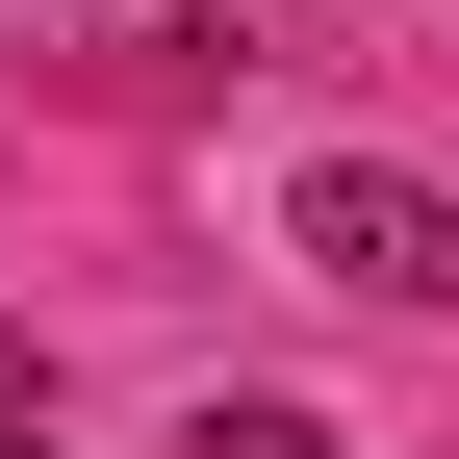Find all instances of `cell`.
<instances>
[{"label": "cell", "instance_id": "6da1fadb", "mask_svg": "<svg viewBox=\"0 0 459 459\" xmlns=\"http://www.w3.org/2000/svg\"><path fill=\"white\" fill-rule=\"evenodd\" d=\"M281 255L358 281V307H459V204L409 179V153H307V179H281Z\"/></svg>", "mask_w": 459, "mask_h": 459}, {"label": "cell", "instance_id": "7a4b0ae2", "mask_svg": "<svg viewBox=\"0 0 459 459\" xmlns=\"http://www.w3.org/2000/svg\"><path fill=\"white\" fill-rule=\"evenodd\" d=\"M204 459H358V434H332V409H281V383H230V409H204Z\"/></svg>", "mask_w": 459, "mask_h": 459}, {"label": "cell", "instance_id": "3957f363", "mask_svg": "<svg viewBox=\"0 0 459 459\" xmlns=\"http://www.w3.org/2000/svg\"><path fill=\"white\" fill-rule=\"evenodd\" d=\"M0 459H51V358H26V332H0Z\"/></svg>", "mask_w": 459, "mask_h": 459}, {"label": "cell", "instance_id": "277c9868", "mask_svg": "<svg viewBox=\"0 0 459 459\" xmlns=\"http://www.w3.org/2000/svg\"><path fill=\"white\" fill-rule=\"evenodd\" d=\"M51 26H153V0H51Z\"/></svg>", "mask_w": 459, "mask_h": 459}]
</instances>
